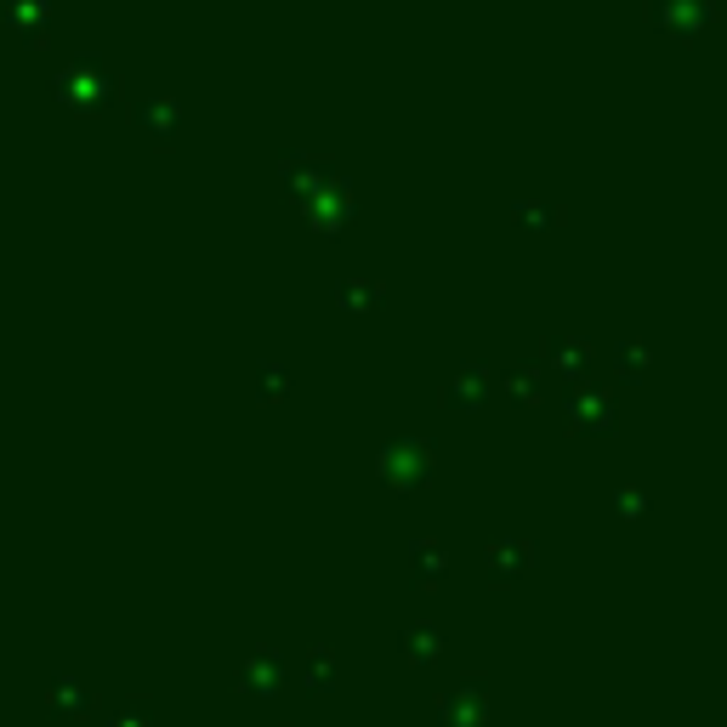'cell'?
<instances>
[{
  "label": "cell",
  "instance_id": "cell-3",
  "mask_svg": "<svg viewBox=\"0 0 727 727\" xmlns=\"http://www.w3.org/2000/svg\"><path fill=\"white\" fill-rule=\"evenodd\" d=\"M137 114H142V125H148V137H171V125H177V103L171 97H142L137 103Z\"/></svg>",
  "mask_w": 727,
  "mask_h": 727
},
{
  "label": "cell",
  "instance_id": "cell-1",
  "mask_svg": "<svg viewBox=\"0 0 727 727\" xmlns=\"http://www.w3.org/2000/svg\"><path fill=\"white\" fill-rule=\"evenodd\" d=\"M108 91H114V74L103 63H91V57H74V63L57 69V97L69 108H103Z\"/></svg>",
  "mask_w": 727,
  "mask_h": 727
},
{
  "label": "cell",
  "instance_id": "cell-2",
  "mask_svg": "<svg viewBox=\"0 0 727 727\" xmlns=\"http://www.w3.org/2000/svg\"><path fill=\"white\" fill-rule=\"evenodd\" d=\"M0 18L12 23L18 35H35L40 23L52 18V0H0Z\"/></svg>",
  "mask_w": 727,
  "mask_h": 727
}]
</instances>
